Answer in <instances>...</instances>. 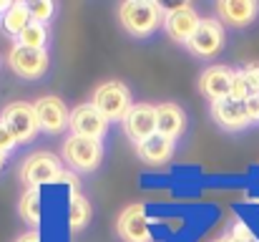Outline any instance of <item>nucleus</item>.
I'll return each instance as SVG.
<instances>
[{
    "label": "nucleus",
    "mask_w": 259,
    "mask_h": 242,
    "mask_svg": "<svg viewBox=\"0 0 259 242\" xmlns=\"http://www.w3.org/2000/svg\"><path fill=\"white\" fill-rule=\"evenodd\" d=\"M18 147V142H15V136H13V131L8 129V124L0 119V152H5V154H10L13 149Z\"/></svg>",
    "instance_id": "24"
},
{
    "label": "nucleus",
    "mask_w": 259,
    "mask_h": 242,
    "mask_svg": "<svg viewBox=\"0 0 259 242\" xmlns=\"http://www.w3.org/2000/svg\"><path fill=\"white\" fill-rule=\"evenodd\" d=\"M249 96H252V91H249V86L244 81V74L242 71H234V81H232V88H229V98L244 103Z\"/></svg>",
    "instance_id": "23"
},
{
    "label": "nucleus",
    "mask_w": 259,
    "mask_h": 242,
    "mask_svg": "<svg viewBox=\"0 0 259 242\" xmlns=\"http://www.w3.org/2000/svg\"><path fill=\"white\" fill-rule=\"evenodd\" d=\"M103 157V147L96 139H83V136H68L63 142V159L68 161L76 171H93Z\"/></svg>",
    "instance_id": "6"
},
{
    "label": "nucleus",
    "mask_w": 259,
    "mask_h": 242,
    "mask_svg": "<svg viewBox=\"0 0 259 242\" xmlns=\"http://www.w3.org/2000/svg\"><path fill=\"white\" fill-rule=\"evenodd\" d=\"M136 154L146 164H151V166H161V164H166L174 157V142L161 136V134H154L151 139L136 144Z\"/></svg>",
    "instance_id": "17"
},
{
    "label": "nucleus",
    "mask_w": 259,
    "mask_h": 242,
    "mask_svg": "<svg viewBox=\"0 0 259 242\" xmlns=\"http://www.w3.org/2000/svg\"><path fill=\"white\" fill-rule=\"evenodd\" d=\"M184 126H186V116H184L181 106H176V103H159L156 106V134L176 142L184 134Z\"/></svg>",
    "instance_id": "16"
},
{
    "label": "nucleus",
    "mask_w": 259,
    "mask_h": 242,
    "mask_svg": "<svg viewBox=\"0 0 259 242\" xmlns=\"http://www.w3.org/2000/svg\"><path fill=\"white\" fill-rule=\"evenodd\" d=\"M232 81H234V71L229 66H209L199 76V91L214 103V101L229 98Z\"/></svg>",
    "instance_id": "13"
},
{
    "label": "nucleus",
    "mask_w": 259,
    "mask_h": 242,
    "mask_svg": "<svg viewBox=\"0 0 259 242\" xmlns=\"http://www.w3.org/2000/svg\"><path fill=\"white\" fill-rule=\"evenodd\" d=\"M91 217H93L91 202L81 192H73L71 194V204H68V227L73 232H78V230H83L88 222H91Z\"/></svg>",
    "instance_id": "20"
},
{
    "label": "nucleus",
    "mask_w": 259,
    "mask_h": 242,
    "mask_svg": "<svg viewBox=\"0 0 259 242\" xmlns=\"http://www.w3.org/2000/svg\"><path fill=\"white\" fill-rule=\"evenodd\" d=\"M8 63L10 68L25 81L40 79L48 71V51H35V48H23V46H13L8 53Z\"/></svg>",
    "instance_id": "8"
},
{
    "label": "nucleus",
    "mask_w": 259,
    "mask_h": 242,
    "mask_svg": "<svg viewBox=\"0 0 259 242\" xmlns=\"http://www.w3.org/2000/svg\"><path fill=\"white\" fill-rule=\"evenodd\" d=\"M0 23H3V30L13 38H18L30 20V13H28V3H10V8L0 15Z\"/></svg>",
    "instance_id": "18"
},
{
    "label": "nucleus",
    "mask_w": 259,
    "mask_h": 242,
    "mask_svg": "<svg viewBox=\"0 0 259 242\" xmlns=\"http://www.w3.org/2000/svg\"><path fill=\"white\" fill-rule=\"evenodd\" d=\"M189 53L196 58H214L224 48V25L219 18H201L191 41L186 43Z\"/></svg>",
    "instance_id": "4"
},
{
    "label": "nucleus",
    "mask_w": 259,
    "mask_h": 242,
    "mask_svg": "<svg viewBox=\"0 0 259 242\" xmlns=\"http://www.w3.org/2000/svg\"><path fill=\"white\" fill-rule=\"evenodd\" d=\"M164 18H166V10L154 0H126L118 8V20L123 30L134 38L151 36L159 25H164Z\"/></svg>",
    "instance_id": "1"
},
{
    "label": "nucleus",
    "mask_w": 259,
    "mask_h": 242,
    "mask_svg": "<svg viewBox=\"0 0 259 242\" xmlns=\"http://www.w3.org/2000/svg\"><path fill=\"white\" fill-rule=\"evenodd\" d=\"M123 131L136 144L151 139L156 134V106L154 103H134V109L123 119Z\"/></svg>",
    "instance_id": "12"
},
{
    "label": "nucleus",
    "mask_w": 259,
    "mask_h": 242,
    "mask_svg": "<svg viewBox=\"0 0 259 242\" xmlns=\"http://www.w3.org/2000/svg\"><path fill=\"white\" fill-rule=\"evenodd\" d=\"M244 109H247V116H249V124L259 121V96H249L244 101Z\"/></svg>",
    "instance_id": "27"
},
{
    "label": "nucleus",
    "mask_w": 259,
    "mask_h": 242,
    "mask_svg": "<svg viewBox=\"0 0 259 242\" xmlns=\"http://www.w3.org/2000/svg\"><path fill=\"white\" fill-rule=\"evenodd\" d=\"M33 111H35V119H38V126L48 134H58L68 126V119H71V111L68 106L63 103V98L58 96H40L35 103H33Z\"/></svg>",
    "instance_id": "9"
},
{
    "label": "nucleus",
    "mask_w": 259,
    "mask_h": 242,
    "mask_svg": "<svg viewBox=\"0 0 259 242\" xmlns=\"http://www.w3.org/2000/svg\"><path fill=\"white\" fill-rule=\"evenodd\" d=\"M91 106L108 121H123L128 111L134 109V98L126 83L106 81L91 93Z\"/></svg>",
    "instance_id": "2"
},
{
    "label": "nucleus",
    "mask_w": 259,
    "mask_h": 242,
    "mask_svg": "<svg viewBox=\"0 0 259 242\" xmlns=\"http://www.w3.org/2000/svg\"><path fill=\"white\" fill-rule=\"evenodd\" d=\"M68 129L73 131V136H83V139H96L101 142L108 131V119H103L91 103H81L71 111L68 119Z\"/></svg>",
    "instance_id": "11"
},
{
    "label": "nucleus",
    "mask_w": 259,
    "mask_h": 242,
    "mask_svg": "<svg viewBox=\"0 0 259 242\" xmlns=\"http://www.w3.org/2000/svg\"><path fill=\"white\" fill-rule=\"evenodd\" d=\"M8 129L13 131L15 142L18 144H25V142H33L35 134L40 131L38 126V119H35V111H33V103H25V101H13L3 109V116H0Z\"/></svg>",
    "instance_id": "5"
},
{
    "label": "nucleus",
    "mask_w": 259,
    "mask_h": 242,
    "mask_svg": "<svg viewBox=\"0 0 259 242\" xmlns=\"http://www.w3.org/2000/svg\"><path fill=\"white\" fill-rule=\"evenodd\" d=\"M217 242H234V237H232V235H229V237H219Z\"/></svg>",
    "instance_id": "30"
},
{
    "label": "nucleus",
    "mask_w": 259,
    "mask_h": 242,
    "mask_svg": "<svg viewBox=\"0 0 259 242\" xmlns=\"http://www.w3.org/2000/svg\"><path fill=\"white\" fill-rule=\"evenodd\" d=\"M18 212L28 225H40L43 204H40V187H28L18 202Z\"/></svg>",
    "instance_id": "19"
},
{
    "label": "nucleus",
    "mask_w": 259,
    "mask_h": 242,
    "mask_svg": "<svg viewBox=\"0 0 259 242\" xmlns=\"http://www.w3.org/2000/svg\"><path fill=\"white\" fill-rule=\"evenodd\" d=\"M217 15L227 25L244 28L259 15V3L254 0H222V3H217Z\"/></svg>",
    "instance_id": "15"
},
{
    "label": "nucleus",
    "mask_w": 259,
    "mask_h": 242,
    "mask_svg": "<svg viewBox=\"0 0 259 242\" xmlns=\"http://www.w3.org/2000/svg\"><path fill=\"white\" fill-rule=\"evenodd\" d=\"M61 174H63L61 159L56 154H51V152H35L20 166V179L28 187H43V184L58 182Z\"/></svg>",
    "instance_id": "3"
},
{
    "label": "nucleus",
    "mask_w": 259,
    "mask_h": 242,
    "mask_svg": "<svg viewBox=\"0 0 259 242\" xmlns=\"http://www.w3.org/2000/svg\"><path fill=\"white\" fill-rule=\"evenodd\" d=\"M5 157H8V154H5V152H0V169H3V164H5Z\"/></svg>",
    "instance_id": "31"
},
{
    "label": "nucleus",
    "mask_w": 259,
    "mask_h": 242,
    "mask_svg": "<svg viewBox=\"0 0 259 242\" xmlns=\"http://www.w3.org/2000/svg\"><path fill=\"white\" fill-rule=\"evenodd\" d=\"M8 8H10V3H8V0H0V15H3Z\"/></svg>",
    "instance_id": "29"
},
{
    "label": "nucleus",
    "mask_w": 259,
    "mask_h": 242,
    "mask_svg": "<svg viewBox=\"0 0 259 242\" xmlns=\"http://www.w3.org/2000/svg\"><path fill=\"white\" fill-rule=\"evenodd\" d=\"M15 242H40V235L33 230V232H25V235H20Z\"/></svg>",
    "instance_id": "28"
},
{
    "label": "nucleus",
    "mask_w": 259,
    "mask_h": 242,
    "mask_svg": "<svg viewBox=\"0 0 259 242\" xmlns=\"http://www.w3.org/2000/svg\"><path fill=\"white\" fill-rule=\"evenodd\" d=\"M116 232L126 242H151V225L146 217V204H128L118 215Z\"/></svg>",
    "instance_id": "10"
},
{
    "label": "nucleus",
    "mask_w": 259,
    "mask_h": 242,
    "mask_svg": "<svg viewBox=\"0 0 259 242\" xmlns=\"http://www.w3.org/2000/svg\"><path fill=\"white\" fill-rule=\"evenodd\" d=\"M28 13H30L33 23L46 25L56 15V3H51V0H33V3H28Z\"/></svg>",
    "instance_id": "22"
},
{
    "label": "nucleus",
    "mask_w": 259,
    "mask_h": 242,
    "mask_svg": "<svg viewBox=\"0 0 259 242\" xmlns=\"http://www.w3.org/2000/svg\"><path fill=\"white\" fill-rule=\"evenodd\" d=\"M46 43H48V30L40 23H28V28L18 36V46H23V48L46 51Z\"/></svg>",
    "instance_id": "21"
},
{
    "label": "nucleus",
    "mask_w": 259,
    "mask_h": 242,
    "mask_svg": "<svg viewBox=\"0 0 259 242\" xmlns=\"http://www.w3.org/2000/svg\"><path fill=\"white\" fill-rule=\"evenodd\" d=\"M199 23H201V18H199V13H196V8L194 5H189V3H179V5H174V8H166V18H164V30H166V36L176 41V43H189L191 41V36H194V30L199 28Z\"/></svg>",
    "instance_id": "7"
},
{
    "label": "nucleus",
    "mask_w": 259,
    "mask_h": 242,
    "mask_svg": "<svg viewBox=\"0 0 259 242\" xmlns=\"http://www.w3.org/2000/svg\"><path fill=\"white\" fill-rule=\"evenodd\" d=\"M242 74H244V81H247L252 96H259V63H249L247 68H242Z\"/></svg>",
    "instance_id": "25"
},
{
    "label": "nucleus",
    "mask_w": 259,
    "mask_h": 242,
    "mask_svg": "<svg viewBox=\"0 0 259 242\" xmlns=\"http://www.w3.org/2000/svg\"><path fill=\"white\" fill-rule=\"evenodd\" d=\"M211 119L227 131H242V129L249 126V116H247L244 103L232 101V98L214 101L211 103Z\"/></svg>",
    "instance_id": "14"
},
{
    "label": "nucleus",
    "mask_w": 259,
    "mask_h": 242,
    "mask_svg": "<svg viewBox=\"0 0 259 242\" xmlns=\"http://www.w3.org/2000/svg\"><path fill=\"white\" fill-rule=\"evenodd\" d=\"M232 237H234V242H257V237L252 235V230L247 227V225H234V232H232Z\"/></svg>",
    "instance_id": "26"
}]
</instances>
